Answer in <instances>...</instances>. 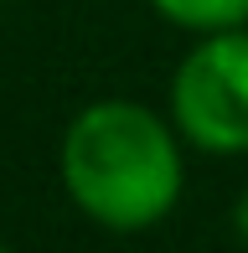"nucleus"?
<instances>
[{"instance_id":"obj_5","label":"nucleus","mask_w":248,"mask_h":253,"mask_svg":"<svg viewBox=\"0 0 248 253\" xmlns=\"http://www.w3.org/2000/svg\"><path fill=\"white\" fill-rule=\"evenodd\" d=\"M0 253H10V248H0Z\"/></svg>"},{"instance_id":"obj_4","label":"nucleus","mask_w":248,"mask_h":253,"mask_svg":"<svg viewBox=\"0 0 248 253\" xmlns=\"http://www.w3.org/2000/svg\"><path fill=\"white\" fill-rule=\"evenodd\" d=\"M233 233H238L243 243H248V191H243L238 202H233Z\"/></svg>"},{"instance_id":"obj_6","label":"nucleus","mask_w":248,"mask_h":253,"mask_svg":"<svg viewBox=\"0 0 248 253\" xmlns=\"http://www.w3.org/2000/svg\"><path fill=\"white\" fill-rule=\"evenodd\" d=\"M0 5H5V0H0Z\"/></svg>"},{"instance_id":"obj_2","label":"nucleus","mask_w":248,"mask_h":253,"mask_svg":"<svg viewBox=\"0 0 248 253\" xmlns=\"http://www.w3.org/2000/svg\"><path fill=\"white\" fill-rule=\"evenodd\" d=\"M171 119L207 155L248 150V31H207L171 78Z\"/></svg>"},{"instance_id":"obj_3","label":"nucleus","mask_w":248,"mask_h":253,"mask_svg":"<svg viewBox=\"0 0 248 253\" xmlns=\"http://www.w3.org/2000/svg\"><path fill=\"white\" fill-rule=\"evenodd\" d=\"M155 16H165L171 26L181 31H233V26H248V0H150Z\"/></svg>"},{"instance_id":"obj_1","label":"nucleus","mask_w":248,"mask_h":253,"mask_svg":"<svg viewBox=\"0 0 248 253\" xmlns=\"http://www.w3.org/2000/svg\"><path fill=\"white\" fill-rule=\"evenodd\" d=\"M171 124L134 98H98L67 124L57 176L83 217L109 233H145L181 197V145Z\"/></svg>"}]
</instances>
